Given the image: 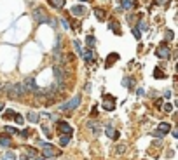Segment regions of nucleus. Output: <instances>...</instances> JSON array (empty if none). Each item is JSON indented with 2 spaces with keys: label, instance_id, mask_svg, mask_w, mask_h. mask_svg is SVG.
Here are the masks:
<instances>
[{
  "label": "nucleus",
  "instance_id": "obj_1",
  "mask_svg": "<svg viewBox=\"0 0 178 160\" xmlns=\"http://www.w3.org/2000/svg\"><path fill=\"white\" fill-rule=\"evenodd\" d=\"M31 16H33V19L37 21V23H40V24H51L52 28H56V21L51 19L49 16L40 9V7H37V9L31 10Z\"/></svg>",
  "mask_w": 178,
  "mask_h": 160
},
{
  "label": "nucleus",
  "instance_id": "obj_2",
  "mask_svg": "<svg viewBox=\"0 0 178 160\" xmlns=\"http://www.w3.org/2000/svg\"><path fill=\"white\" fill-rule=\"evenodd\" d=\"M80 96H73L70 101H67V103H63L61 106H59V110L61 111H72V110H75L77 106H80Z\"/></svg>",
  "mask_w": 178,
  "mask_h": 160
},
{
  "label": "nucleus",
  "instance_id": "obj_3",
  "mask_svg": "<svg viewBox=\"0 0 178 160\" xmlns=\"http://www.w3.org/2000/svg\"><path fill=\"white\" fill-rule=\"evenodd\" d=\"M52 73H54L56 84L59 85V90H63V82H65V71L61 70L58 64H54V66H52Z\"/></svg>",
  "mask_w": 178,
  "mask_h": 160
},
{
  "label": "nucleus",
  "instance_id": "obj_4",
  "mask_svg": "<svg viewBox=\"0 0 178 160\" xmlns=\"http://www.w3.org/2000/svg\"><path fill=\"white\" fill-rule=\"evenodd\" d=\"M23 85H25L26 92H33V94H37V92H39V85H37V82H35L33 77L25 79V80H23Z\"/></svg>",
  "mask_w": 178,
  "mask_h": 160
},
{
  "label": "nucleus",
  "instance_id": "obj_5",
  "mask_svg": "<svg viewBox=\"0 0 178 160\" xmlns=\"http://www.w3.org/2000/svg\"><path fill=\"white\" fill-rule=\"evenodd\" d=\"M156 54H157L159 58H164V59H168L169 56H171V50H169L168 45H159L157 50H156Z\"/></svg>",
  "mask_w": 178,
  "mask_h": 160
},
{
  "label": "nucleus",
  "instance_id": "obj_6",
  "mask_svg": "<svg viewBox=\"0 0 178 160\" xmlns=\"http://www.w3.org/2000/svg\"><path fill=\"white\" fill-rule=\"evenodd\" d=\"M56 129H58V132H65V134H68V136L73 132V129L70 127L67 122H58V124H56Z\"/></svg>",
  "mask_w": 178,
  "mask_h": 160
},
{
  "label": "nucleus",
  "instance_id": "obj_7",
  "mask_svg": "<svg viewBox=\"0 0 178 160\" xmlns=\"http://www.w3.org/2000/svg\"><path fill=\"white\" fill-rule=\"evenodd\" d=\"M40 146H44V157H52V155H58L59 151H54L52 150V146L49 144H46V143H39Z\"/></svg>",
  "mask_w": 178,
  "mask_h": 160
},
{
  "label": "nucleus",
  "instance_id": "obj_8",
  "mask_svg": "<svg viewBox=\"0 0 178 160\" xmlns=\"http://www.w3.org/2000/svg\"><path fill=\"white\" fill-rule=\"evenodd\" d=\"M70 12L79 18V16H84V14H86V7H84V5H73V7L70 9Z\"/></svg>",
  "mask_w": 178,
  "mask_h": 160
},
{
  "label": "nucleus",
  "instance_id": "obj_9",
  "mask_svg": "<svg viewBox=\"0 0 178 160\" xmlns=\"http://www.w3.org/2000/svg\"><path fill=\"white\" fill-rule=\"evenodd\" d=\"M82 58H84L86 63H89V64H91V63H94V50H93V49H86V50H84V54H82Z\"/></svg>",
  "mask_w": 178,
  "mask_h": 160
},
{
  "label": "nucleus",
  "instance_id": "obj_10",
  "mask_svg": "<svg viewBox=\"0 0 178 160\" xmlns=\"http://www.w3.org/2000/svg\"><path fill=\"white\" fill-rule=\"evenodd\" d=\"M105 134L108 136L110 139H119V132H117V130H115V129H114L112 125H108V127L105 129Z\"/></svg>",
  "mask_w": 178,
  "mask_h": 160
},
{
  "label": "nucleus",
  "instance_id": "obj_11",
  "mask_svg": "<svg viewBox=\"0 0 178 160\" xmlns=\"http://www.w3.org/2000/svg\"><path fill=\"white\" fill-rule=\"evenodd\" d=\"M129 10V9H135V0H122L120 2V9L119 10Z\"/></svg>",
  "mask_w": 178,
  "mask_h": 160
},
{
  "label": "nucleus",
  "instance_id": "obj_12",
  "mask_svg": "<svg viewBox=\"0 0 178 160\" xmlns=\"http://www.w3.org/2000/svg\"><path fill=\"white\" fill-rule=\"evenodd\" d=\"M26 119L31 122V124H39L40 120V115L37 113V111H28V115H26Z\"/></svg>",
  "mask_w": 178,
  "mask_h": 160
},
{
  "label": "nucleus",
  "instance_id": "obj_13",
  "mask_svg": "<svg viewBox=\"0 0 178 160\" xmlns=\"http://www.w3.org/2000/svg\"><path fill=\"white\" fill-rule=\"evenodd\" d=\"M157 130H161V132H162V134H168L169 130H171V125H169L168 122H162V124H159Z\"/></svg>",
  "mask_w": 178,
  "mask_h": 160
},
{
  "label": "nucleus",
  "instance_id": "obj_14",
  "mask_svg": "<svg viewBox=\"0 0 178 160\" xmlns=\"http://www.w3.org/2000/svg\"><path fill=\"white\" fill-rule=\"evenodd\" d=\"M47 2L54 9H63V5H65V0H47Z\"/></svg>",
  "mask_w": 178,
  "mask_h": 160
},
{
  "label": "nucleus",
  "instance_id": "obj_15",
  "mask_svg": "<svg viewBox=\"0 0 178 160\" xmlns=\"http://www.w3.org/2000/svg\"><path fill=\"white\" fill-rule=\"evenodd\" d=\"M86 44H88V47H89V49H93V47L96 45V39H94L93 35H89L88 39H86Z\"/></svg>",
  "mask_w": 178,
  "mask_h": 160
},
{
  "label": "nucleus",
  "instance_id": "obj_16",
  "mask_svg": "<svg viewBox=\"0 0 178 160\" xmlns=\"http://www.w3.org/2000/svg\"><path fill=\"white\" fill-rule=\"evenodd\" d=\"M73 47H75V52L79 54L80 58H82V54H84V49L80 47V44H79V40H73Z\"/></svg>",
  "mask_w": 178,
  "mask_h": 160
},
{
  "label": "nucleus",
  "instance_id": "obj_17",
  "mask_svg": "<svg viewBox=\"0 0 178 160\" xmlns=\"http://www.w3.org/2000/svg\"><path fill=\"white\" fill-rule=\"evenodd\" d=\"M94 14H96V18H98L99 21H105V12L99 9V7H96V9H94Z\"/></svg>",
  "mask_w": 178,
  "mask_h": 160
},
{
  "label": "nucleus",
  "instance_id": "obj_18",
  "mask_svg": "<svg viewBox=\"0 0 178 160\" xmlns=\"http://www.w3.org/2000/svg\"><path fill=\"white\" fill-rule=\"evenodd\" d=\"M4 159L5 160H16L18 157H16V153H12V151H5V153H4Z\"/></svg>",
  "mask_w": 178,
  "mask_h": 160
},
{
  "label": "nucleus",
  "instance_id": "obj_19",
  "mask_svg": "<svg viewBox=\"0 0 178 160\" xmlns=\"http://www.w3.org/2000/svg\"><path fill=\"white\" fill-rule=\"evenodd\" d=\"M68 143H70V136H68V134H67V136H61V139H59V144H61V146H67Z\"/></svg>",
  "mask_w": 178,
  "mask_h": 160
},
{
  "label": "nucleus",
  "instance_id": "obj_20",
  "mask_svg": "<svg viewBox=\"0 0 178 160\" xmlns=\"http://www.w3.org/2000/svg\"><path fill=\"white\" fill-rule=\"evenodd\" d=\"M154 77H156V79H164L166 75L162 73V70H161V68H156V70H154Z\"/></svg>",
  "mask_w": 178,
  "mask_h": 160
},
{
  "label": "nucleus",
  "instance_id": "obj_21",
  "mask_svg": "<svg viewBox=\"0 0 178 160\" xmlns=\"http://www.w3.org/2000/svg\"><path fill=\"white\" fill-rule=\"evenodd\" d=\"M0 143H2V146H10V139L9 138H4V136H0Z\"/></svg>",
  "mask_w": 178,
  "mask_h": 160
},
{
  "label": "nucleus",
  "instance_id": "obj_22",
  "mask_svg": "<svg viewBox=\"0 0 178 160\" xmlns=\"http://www.w3.org/2000/svg\"><path fill=\"white\" fill-rule=\"evenodd\" d=\"M124 151H126V144H124V143H122V144H117V150H115V153H117V155H120V153H124Z\"/></svg>",
  "mask_w": 178,
  "mask_h": 160
},
{
  "label": "nucleus",
  "instance_id": "obj_23",
  "mask_svg": "<svg viewBox=\"0 0 178 160\" xmlns=\"http://www.w3.org/2000/svg\"><path fill=\"white\" fill-rule=\"evenodd\" d=\"M131 31H133V35H135V39H136V40H140V39H141V31H140L138 28H136V26H135V28H133Z\"/></svg>",
  "mask_w": 178,
  "mask_h": 160
},
{
  "label": "nucleus",
  "instance_id": "obj_24",
  "mask_svg": "<svg viewBox=\"0 0 178 160\" xmlns=\"http://www.w3.org/2000/svg\"><path fill=\"white\" fill-rule=\"evenodd\" d=\"M108 28H112L115 33H119V26H117V23H115V21H110V23H108Z\"/></svg>",
  "mask_w": 178,
  "mask_h": 160
},
{
  "label": "nucleus",
  "instance_id": "obj_25",
  "mask_svg": "<svg viewBox=\"0 0 178 160\" xmlns=\"http://www.w3.org/2000/svg\"><path fill=\"white\" fill-rule=\"evenodd\" d=\"M14 122H16V124H23V122H25V119H23V115H19V113H14Z\"/></svg>",
  "mask_w": 178,
  "mask_h": 160
},
{
  "label": "nucleus",
  "instance_id": "obj_26",
  "mask_svg": "<svg viewBox=\"0 0 178 160\" xmlns=\"http://www.w3.org/2000/svg\"><path fill=\"white\" fill-rule=\"evenodd\" d=\"M115 59H119V56H117V54H112V56H110V59H107V68L112 66V61H115Z\"/></svg>",
  "mask_w": 178,
  "mask_h": 160
},
{
  "label": "nucleus",
  "instance_id": "obj_27",
  "mask_svg": "<svg viewBox=\"0 0 178 160\" xmlns=\"http://www.w3.org/2000/svg\"><path fill=\"white\" fill-rule=\"evenodd\" d=\"M5 132H7V134H16L18 129H16V127H12V125H7V127H5Z\"/></svg>",
  "mask_w": 178,
  "mask_h": 160
},
{
  "label": "nucleus",
  "instance_id": "obj_28",
  "mask_svg": "<svg viewBox=\"0 0 178 160\" xmlns=\"http://www.w3.org/2000/svg\"><path fill=\"white\" fill-rule=\"evenodd\" d=\"M150 136H154V138H164V136H166V134H162V132H161V130H154V132H152V134H150Z\"/></svg>",
  "mask_w": 178,
  "mask_h": 160
},
{
  "label": "nucleus",
  "instance_id": "obj_29",
  "mask_svg": "<svg viewBox=\"0 0 178 160\" xmlns=\"http://www.w3.org/2000/svg\"><path fill=\"white\" fill-rule=\"evenodd\" d=\"M103 108H105L107 111H112L115 106H114V103H105V104H103Z\"/></svg>",
  "mask_w": 178,
  "mask_h": 160
},
{
  "label": "nucleus",
  "instance_id": "obj_30",
  "mask_svg": "<svg viewBox=\"0 0 178 160\" xmlns=\"http://www.w3.org/2000/svg\"><path fill=\"white\" fill-rule=\"evenodd\" d=\"M26 148V151H28V157H35V150L31 148V146H25Z\"/></svg>",
  "mask_w": 178,
  "mask_h": 160
},
{
  "label": "nucleus",
  "instance_id": "obj_31",
  "mask_svg": "<svg viewBox=\"0 0 178 160\" xmlns=\"http://www.w3.org/2000/svg\"><path fill=\"white\" fill-rule=\"evenodd\" d=\"M19 136H21V138H30V130H28V129L21 130V132H19Z\"/></svg>",
  "mask_w": 178,
  "mask_h": 160
},
{
  "label": "nucleus",
  "instance_id": "obj_32",
  "mask_svg": "<svg viewBox=\"0 0 178 160\" xmlns=\"http://www.w3.org/2000/svg\"><path fill=\"white\" fill-rule=\"evenodd\" d=\"M147 28H148L147 23H145V21H140V28H138V30L141 31V30H147Z\"/></svg>",
  "mask_w": 178,
  "mask_h": 160
},
{
  "label": "nucleus",
  "instance_id": "obj_33",
  "mask_svg": "<svg viewBox=\"0 0 178 160\" xmlns=\"http://www.w3.org/2000/svg\"><path fill=\"white\" fill-rule=\"evenodd\" d=\"M61 23H63V28H65V30H68V28H70V24H68V21L65 19V18H61Z\"/></svg>",
  "mask_w": 178,
  "mask_h": 160
},
{
  "label": "nucleus",
  "instance_id": "obj_34",
  "mask_svg": "<svg viewBox=\"0 0 178 160\" xmlns=\"http://www.w3.org/2000/svg\"><path fill=\"white\" fill-rule=\"evenodd\" d=\"M122 85H126V87H131V79H124V80H122Z\"/></svg>",
  "mask_w": 178,
  "mask_h": 160
},
{
  "label": "nucleus",
  "instance_id": "obj_35",
  "mask_svg": "<svg viewBox=\"0 0 178 160\" xmlns=\"http://www.w3.org/2000/svg\"><path fill=\"white\" fill-rule=\"evenodd\" d=\"M164 110H166V111H173V104H171V103H166V104H164Z\"/></svg>",
  "mask_w": 178,
  "mask_h": 160
},
{
  "label": "nucleus",
  "instance_id": "obj_36",
  "mask_svg": "<svg viewBox=\"0 0 178 160\" xmlns=\"http://www.w3.org/2000/svg\"><path fill=\"white\" fill-rule=\"evenodd\" d=\"M166 40H173V31L171 30L166 31Z\"/></svg>",
  "mask_w": 178,
  "mask_h": 160
},
{
  "label": "nucleus",
  "instance_id": "obj_37",
  "mask_svg": "<svg viewBox=\"0 0 178 160\" xmlns=\"http://www.w3.org/2000/svg\"><path fill=\"white\" fill-rule=\"evenodd\" d=\"M166 2H168V0H156V4H157V5H164Z\"/></svg>",
  "mask_w": 178,
  "mask_h": 160
},
{
  "label": "nucleus",
  "instance_id": "obj_38",
  "mask_svg": "<svg viewBox=\"0 0 178 160\" xmlns=\"http://www.w3.org/2000/svg\"><path fill=\"white\" fill-rule=\"evenodd\" d=\"M136 94H138V96H143V94H145V90H143V89H138V90H136Z\"/></svg>",
  "mask_w": 178,
  "mask_h": 160
},
{
  "label": "nucleus",
  "instance_id": "obj_39",
  "mask_svg": "<svg viewBox=\"0 0 178 160\" xmlns=\"http://www.w3.org/2000/svg\"><path fill=\"white\" fill-rule=\"evenodd\" d=\"M33 160H46V157H35Z\"/></svg>",
  "mask_w": 178,
  "mask_h": 160
},
{
  "label": "nucleus",
  "instance_id": "obj_40",
  "mask_svg": "<svg viewBox=\"0 0 178 160\" xmlns=\"http://www.w3.org/2000/svg\"><path fill=\"white\" fill-rule=\"evenodd\" d=\"M2 111H4V104H2V103H0V113H2Z\"/></svg>",
  "mask_w": 178,
  "mask_h": 160
},
{
  "label": "nucleus",
  "instance_id": "obj_41",
  "mask_svg": "<svg viewBox=\"0 0 178 160\" xmlns=\"http://www.w3.org/2000/svg\"><path fill=\"white\" fill-rule=\"evenodd\" d=\"M2 90H4V84H0V94H2Z\"/></svg>",
  "mask_w": 178,
  "mask_h": 160
},
{
  "label": "nucleus",
  "instance_id": "obj_42",
  "mask_svg": "<svg viewBox=\"0 0 178 160\" xmlns=\"http://www.w3.org/2000/svg\"><path fill=\"white\" fill-rule=\"evenodd\" d=\"M82 2H88V0H82Z\"/></svg>",
  "mask_w": 178,
  "mask_h": 160
}]
</instances>
